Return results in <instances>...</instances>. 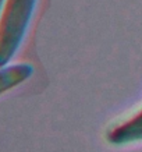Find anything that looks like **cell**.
Returning a JSON list of instances; mask_svg holds the SVG:
<instances>
[{
    "label": "cell",
    "mask_w": 142,
    "mask_h": 152,
    "mask_svg": "<svg viewBox=\"0 0 142 152\" xmlns=\"http://www.w3.org/2000/svg\"><path fill=\"white\" fill-rule=\"evenodd\" d=\"M4 4V0H0V13H1V7Z\"/></svg>",
    "instance_id": "4"
},
{
    "label": "cell",
    "mask_w": 142,
    "mask_h": 152,
    "mask_svg": "<svg viewBox=\"0 0 142 152\" xmlns=\"http://www.w3.org/2000/svg\"><path fill=\"white\" fill-rule=\"evenodd\" d=\"M106 140L113 145H125L142 141V110L110 129L106 134Z\"/></svg>",
    "instance_id": "2"
},
{
    "label": "cell",
    "mask_w": 142,
    "mask_h": 152,
    "mask_svg": "<svg viewBox=\"0 0 142 152\" xmlns=\"http://www.w3.org/2000/svg\"><path fill=\"white\" fill-rule=\"evenodd\" d=\"M38 0H4L0 13V67L17 55L32 21Z\"/></svg>",
    "instance_id": "1"
},
{
    "label": "cell",
    "mask_w": 142,
    "mask_h": 152,
    "mask_svg": "<svg viewBox=\"0 0 142 152\" xmlns=\"http://www.w3.org/2000/svg\"><path fill=\"white\" fill-rule=\"evenodd\" d=\"M33 74V66L29 63H15L0 67V95L20 84L25 83Z\"/></svg>",
    "instance_id": "3"
}]
</instances>
